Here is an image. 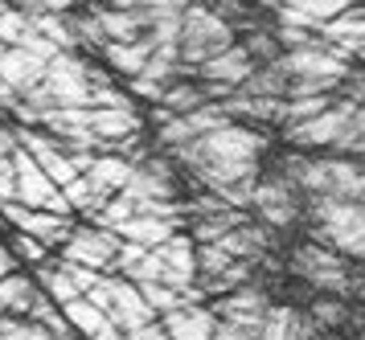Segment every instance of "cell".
I'll use <instances>...</instances> for the list:
<instances>
[{
	"label": "cell",
	"mask_w": 365,
	"mask_h": 340,
	"mask_svg": "<svg viewBox=\"0 0 365 340\" xmlns=\"http://www.w3.org/2000/svg\"><path fill=\"white\" fill-rule=\"evenodd\" d=\"M271 148V135L247 123H222V128L205 131L189 144L173 148L168 156L181 164L185 172H201V168H234V164H259L263 152Z\"/></svg>",
	"instance_id": "obj_1"
},
{
	"label": "cell",
	"mask_w": 365,
	"mask_h": 340,
	"mask_svg": "<svg viewBox=\"0 0 365 340\" xmlns=\"http://www.w3.org/2000/svg\"><path fill=\"white\" fill-rule=\"evenodd\" d=\"M304 217H308V230H312V242L329 246L345 259H365V201L308 197Z\"/></svg>",
	"instance_id": "obj_2"
},
{
	"label": "cell",
	"mask_w": 365,
	"mask_h": 340,
	"mask_svg": "<svg viewBox=\"0 0 365 340\" xmlns=\"http://www.w3.org/2000/svg\"><path fill=\"white\" fill-rule=\"evenodd\" d=\"M193 238L189 234H173L165 242H156L144 250V259L135 262L132 271H123V279L132 283H168V287H197V262H193Z\"/></svg>",
	"instance_id": "obj_3"
},
{
	"label": "cell",
	"mask_w": 365,
	"mask_h": 340,
	"mask_svg": "<svg viewBox=\"0 0 365 340\" xmlns=\"http://www.w3.org/2000/svg\"><path fill=\"white\" fill-rule=\"evenodd\" d=\"M234 46V29L210 4H185L181 9V41H177V58L185 66H201L217 58L222 49Z\"/></svg>",
	"instance_id": "obj_4"
},
{
	"label": "cell",
	"mask_w": 365,
	"mask_h": 340,
	"mask_svg": "<svg viewBox=\"0 0 365 340\" xmlns=\"http://www.w3.org/2000/svg\"><path fill=\"white\" fill-rule=\"evenodd\" d=\"M292 271L324 295H336V299L357 295V275H353L349 259L336 254V250H329V246H320V242H299L292 250Z\"/></svg>",
	"instance_id": "obj_5"
},
{
	"label": "cell",
	"mask_w": 365,
	"mask_h": 340,
	"mask_svg": "<svg viewBox=\"0 0 365 340\" xmlns=\"http://www.w3.org/2000/svg\"><path fill=\"white\" fill-rule=\"evenodd\" d=\"M86 299H91V304H95V308H99L103 316L119 328V332H132V328L156 324V311L144 304L140 287H135L132 279H123V275H103L99 283L86 292Z\"/></svg>",
	"instance_id": "obj_6"
},
{
	"label": "cell",
	"mask_w": 365,
	"mask_h": 340,
	"mask_svg": "<svg viewBox=\"0 0 365 340\" xmlns=\"http://www.w3.org/2000/svg\"><path fill=\"white\" fill-rule=\"evenodd\" d=\"M250 210H255V222L267 230H287L304 217L299 189L283 172H259L255 193H250Z\"/></svg>",
	"instance_id": "obj_7"
},
{
	"label": "cell",
	"mask_w": 365,
	"mask_h": 340,
	"mask_svg": "<svg viewBox=\"0 0 365 340\" xmlns=\"http://www.w3.org/2000/svg\"><path fill=\"white\" fill-rule=\"evenodd\" d=\"M115 250H119L115 234H107L99 226H74L70 238L58 246V259L86 267V271H99V275H115Z\"/></svg>",
	"instance_id": "obj_8"
},
{
	"label": "cell",
	"mask_w": 365,
	"mask_h": 340,
	"mask_svg": "<svg viewBox=\"0 0 365 340\" xmlns=\"http://www.w3.org/2000/svg\"><path fill=\"white\" fill-rule=\"evenodd\" d=\"M0 222H9L13 230H21V234L37 238L46 250L62 246V242L70 238V230L78 226V222H74V213L29 210V205H21V201H0Z\"/></svg>",
	"instance_id": "obj_9"
},
{
	"label": "cell",
	"mask_w": 365,
	"mask_h": 340,
	"mask_svg": "<svg viewBox=\"0 0 365 340\" xmlns=\"http://www.w3.org/2000/svg\"><path fill=\"white\" fill-rule=\"evenodd\" d=\"M13 168H17V201L21 205H29V210H50V213H70L62 189L37 168V160L25 148L13 152Z\"/></svg>",
	"instance_id": "obj_10"
},
{
	"label": "cell",
	"mask_w": 365,
	"mask_h": 340,
	"mask_svg": "<svg viewBox=\"0 0 365 340\" xmlns=\"http://www.w3.org/2000/svg\"><path fill=\"white\" fill-rule=\"evenodd\" d=\"M205 308H210V316H214L217 324L259 328L263 316H267V308H271V299H267L263 287L247 283V287H238V292H230V295H217L214 304H205Z\"/></svg>",
	"instance_id": "obj_11"
},
{
	"label": "cell",
	"mask_w": 365,
	"mask_h": 340,
	"mask_svg": "<svg viewBox=\"0 0 365 340\" xmlns=\"http://www.w3.org/2000/svg\"><path fill=\"white\" fill-rule=\"evenodd\" d=\"M259 340H324V328H316L304 311L287 304H271L259 324Z\"/></svg>",
	"instance_id": "obj_12"
},
{
	"label": "cell",
	"mask_w": 365,
	"mask_h": 340,
	"mask_svg": "<svg viewBox=\"0 0 365 340\" xmlns=\"http://www.w3.org/2000/svg\"><path fill=\"white\" fill-rule=\"evenodd\" d=\"M250 70H255L250 53L242 49V41H234L230 49H222L217 58H210V62L197 66V82H226V86H238Z\"/></svg>",
	"instance_id": "obj_13"
},
{
	"label": "cell",
	"mask_w": 365,
	"mask_h": 340,
	"mask_svg": "<svg viewBox=\"0 0 365 340\" xmlns=\"http://www.w3.org/2000/svg\"><path fill=\"white\" fill-rule=\"evenodd\" d=\"M160 328L173 340H214V316H210L205 304H189L181 311H165L160 316Z\"/></svg>",
	"instance_id": "obj_14"
},
{
	"label": "cell",
	"mask_w": 365,
	"mask_h": 340,
	"mask_svg": "<svg viewBox=\"0 0 365 340\" xmlns=\"http://www.w3.org/2000/svg\"><path fill=\"white\" fill-rule=\"evenodd\" d=\"M185 222L181 217H128V222H119L111 234L123 238V242H135V246H156L173 238V234H181Z\"/></svg>",
	"instance_id": "obj_15"
},
{
	"label": "cell",
	"mask_w": 365,
	"mask_h": 340,
	"mask_svg": "<svg viewBox=\"0 0 365 340\" xmlns=\"http://www.w3.org/2000/svg\"><path fill=\"white\" fill-rule=\"evenodd\" d=\"M132 160H123V156H95V164L83 172V180L95 189V193L103 197V201H111V197L128 185V177H132Z\"/></svg>",
	"instance_id": "obj_16"
},
{
	"label": "cell",
	"mask_w": 365,
	"mask_h": 340,
	"mask_svg": "<svg viewBox=\"0 0 365 340\" xmlns=\"http://www.w3.org/2000/svg\"><path fill=\"white\" fill-rule=\"evenodd\" d=\"M99 53L107 58V66H111L115 74L132 78V74H140V70H144V66L152 62L156 46H152L148 37H135V41H107V46H103Z\"/></svg>",
	"instance_id": "obj_17"
},
{
	"label": "cell",
	"mask_w": 365,
	"mask_h": 340,
	"mask_svg": "<svg viewBox=\"0 0 365 340\" xmlns=\"http://www.w3.org/2000/svg\"><path fill=\"white\" fill-rule=\"evenodd\" d=\"M25 320H34L37 328H46L53 340H78V332L66 324L62 308H58V304H53L46 292H34V299H29V311H25Z\"/></svg>",
	"instance_id": "obj_18"
},
{
	"label": "cell",
	"mask_w": 365,
	"mask_h": 340,
	"mask_svg": "<svg viewBox=\"0 0 365 340\" xmlns=\"http://www.w3.org/2000/svg\"><path fill=\"white\" fill-rule=\"evenodd\" d=\"M91 9L99 16L107 41H135V37H144V25H140V16H135V4L132 9H103V4H91Z\"/></svg>",
	"instance_id": "obj_19"
},
{
	"label": "cell",
	"mask_w": 365,
	"mask_h": 340,
	"mask_svg": "<svg viewBox=\"0 0 365 340\" xmlns=\"http://www.w3.org/2000/svg\"><path fill=\"white\" fill-rule=\"evenodd\" d=\"M34 29L50 41L53 49H62V53H74L78 49V33H74V21L70 13H34Z\"/></svg>",
	"instance_id": "obj_20"
},
{
	"label": "cell",
	"mask_w": 365,
	"mask_h": 340,
	"mask_svg": "<svg viewBox=\"0 0 365 340\" xmlns=\"http://www.w3.org/2000/svg\"><path fill=\"white\" fill-rule=\"evenodd\" d=\"M34 292H37L34 275H25V271L4 275V279H0V316H25Z\"/></svg>",
	"instance_id": "obj_21"
},
{
	"label": "cell",
	"mask_w": 365,
	"mask_h": 340,
	"mask_svg": "<svg viewBox=\"0 0 365 340\" xmlns=\"http://www.w3.org/2000/svg\"><path fill=\"white\" fill-rule=\"evenodd\" d=\"M201 103H210L205 91H201V82L197 78H185V82H173L165 95H160L156 107H165L168 115H185V111H197Z\"/></svg>",
	"instance_id": "obj_22"
},
{
	"label": "cell",
	"mask_w": 365,
	"mask_h": 340,
	"mask_svg": "<svg viewBox=\"0 0 365 340\" xmlns=\"http://www.w3.org/2000/svg\"><path fill=\"white\" fill-rule=\"evenodd\" d=\"M242 49L250 53V62H255V66H267V62H275V58L283 53V46L275 41V33H271V25H267V29H255V33H247V37H242Z\"/></svg>",
	"instance_id": "obj_23"
},
{
	"label": "cell",
	"mask_w": 365,
	"mask_h": 340,
	"mask_svg": "<svg viewBox=\"0 0 365 340\" xmlns=\"http://www.w3.org/2000/svg\"><path fill=\"white\" fill-rule=\"evenodd\" d=\"M308 320H312L316 328H341L349 320L345 299H336V295H320L312 308H308Z\"/></svg>",
	"instance_id": "obj_24"
},
{
	"label": "cell",
	"mask_w": 365,
	"mask_h": 340,
	"mask_svg": "<svg viewBox=\"0 0 365 340\" xmlns=\"http://www.w3.org/2000/svg\"><path fill=\"white\" fill-rule=\"evenodd\" d=\"M0 340H53V336L25 316H0Z\"/></svg>",
	"instance_id": "obj_25"
},
{
	"label": "cell",
	"mask_w": 365,
	"mask_h": 340,
	"mask_svg": "<svg viewBox=\"0 0 365 340\" xmlns=\"http://www.w3.org/2000/svg\"><path fill=\"white\" fill-rule=\"evenodd\" d=\"M9 254H13V259H25V262H46L50 259V250H46V246L37 242V238H29V234H21V230H13V238H9Z\"/></svg>",
	"instance_id": "obj_26"
},
{
	"label": "cell",
	"mask_w": 365,
	"mask_h": 340,
	"mask_svg": "<svg viewBox=\"0 0 365 340\" xmlns=\"http://www.w3.org/2000/svg\"><path fill=\"white\" fill-rule=\"evenodd\" d=\"M0 201H17V168H13V156L0 160Z\"/></svg>",
	"instance_id": "obj_27"
},
{
	"label": "cell",
	"mask_w": 365,
	"mask_h": 340,
	"mask_svg": "<svg viewBox=\"0 0 365 340\" xmlns=\"http://www.w3.org/2000/svg\"><path fill=\"white\" fill-rule=\"evenodd\" d=\"M214 340H259V328H234L214 320Z\"/></svg>",
	"instance_id": "obj_28"
},
{
	"label": "cell",
	"mask_w": 365,
	"mask_h": 340,
	"mask_svg": "<svg viewBox=\"0 0 365 340\" xmlns=\"http://www.w3.org/2000/svg\"><path fill=\"white\" fill-rule=\"evenodd\" d=\"M123 340H173L165 332V328H160V320H156V324H144V328H132V332H123Z\"/></svg>",
	"instance_id": "obj_29"
},
{
	"label": "cell",
	"mask_w": 365,
	"mask_h": 340,
	"mask_svg": "<svg viewBox=\"0 0 365 340\" xmlns=\"http://www.w3.org/2000/svg\"><path fill=\"white\" fill-rule=\"evenodd\" d=\"M13 271H17V259L9 254V246H0V279H4V275H13Z\"/></svg>",
	"instance_id": "obj_30"
},
{
	"label": "cell",
	"mask_w": 365,
	"mask_h": 340,
	"mask_svg": "<svg viewBox=\"0 0 365 340\" xmlns=\"http://www.w3.org/2000/svg\"><path fill=\"white\" fill-rule=\"evenodd\" d=\"M345 49H349V58H353V62H365V37H357V41H345Z\"/></svg>",
	"instance_id": "obj_31"
},
{
	"label": "cell",
	"mask_w": 365,
	"mask_h": 340,
	"mask_svg": "<svg viewBox=\"0 0 365 340\" xmlns=\"http://www.w3.org/2000/svg\"><path fill=\"white\" fill-rule=\"evenodd\" d=\"M91 4H103V9H132V0H91Z\"/></svg>",
	"instance_id": "obj_32"
},
{
	"label": "cell",
	"mask_w": 365,
	"mask_h": 340,
	"mask_svg": "<svg viewBox=\"0 0 365 340\" xmlns=\"http://www.w3.org/2000/svg\"><path fill=\"white\" fill-rule=\"evenodd\" d=\"M357 340H365V332H361V336H357Z\"/></svg>",
	"instance_id": "obj_33"
}]
</instances>
